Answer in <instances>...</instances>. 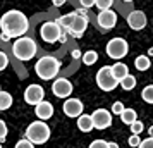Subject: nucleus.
Instances as JSON below:
<instances>
[{
	"mask_svg": "<svg viewBox=\"0 0 153 148\" xmlns=\"http://www.w3.org/2000/svg\"><path fill=\"white\" fill-rule=\"evenodd\" d=\"M29 28L28 17L21 10H7L0 17V29H2V40L9 42L10 38H19L24 36Z\"/></svg>",
	"mask_w": 153,
	"mask_h": 148,
	"instance_id": "obj_1",
	"label": "nucleus"
},
{
	"mask_svg": "<svg viewBox=\"0 0 153 148\" xmlns=\"http://www.w3.org/2000/svg\"><path fill=\"white\" fill-rule=\"evenodd\" d=\"M59 71H60V62H59V59H55L52 55L42 57L35 64V72L38 74V78L45 79V81L53 79L59 74Z\"/></svg>",
	"mask_w": 153,
	"mask_h": 148,
	"instance_id": "obj_2",
	"label": "nucleus"
},
{
	"mask_svg": "<svg viewBox=\"0 0 153 148\" xmlns=\"http://www.w3.org/2000/svg\"><path fill=\"white\" fill-rule=\"evenodd\" d=\"M36 50H38L36 42L33 38H29V36H19L14 42V45H12V54H14V57L19 59V60H22V62L31 60L36 55Z\"/></svg>",
	"mask_w": 153,
	"mask_h": 148,
	"instance_id": "obj_3",
	"label": "nucleus"
},
{
	"mask_svg": "<svg viewBox=\"0 0 153 148\" xmlns=\"http://www.w3.org/2000/svg\"><path fill=\"white\" fill-rule=\"evenodd\" d=\"M26 138L35 145H43L50 138V127L43 120H35L26 129Z\"/></svg>",
	"mask_w": 153,
	"mask_h": 148,
	"instance_id": "obj_4",
	"label": "nucleus"
},
{
	"mask_svg": "<svg viewBox=\"0 0 153 148\" xmlns=\"http://www.w3.org/2000/svg\"><path fill=\"white\" fill-rule=\"evenodd\" d=\"M97 85L100 90L103 91H114L115 88L119 86V79L114 76L112 72V67L108 65H103L102 69L97 72Z\"/></svg>",
	"mask_w": 153,
	"mask_h": 148,
	"instance_id": "obj_5",
	"label": "nucleus"
},
{
	"mask_svg": "<svg viewBox=\"0 0 153 148\" xmlns=\"http://www.w3.org/2000/svg\"><path fill=\"white\" fill-rule=\"evenodd\" d=\"M65 29H62V26L59 24L57 21H48V22H43L42 28H40V36H42L43 42L47 43H55L60 40V36Z\"/></svg>",
	"mask_w": 153,
	"mask_h": 148,
	"instance_id": "obj_6",
	"label": "nucleus"
},
{
	"mask_svg": "<svg viewBox=\"0 0 153 148\" xmlns=\"http://www.w3.org/2000/svg\"><path fill=\"white\" fill-rule=\"evenodd\" d=\"M127 52H129V45L126 42L124 38H112L110 42L107 43V55L114 59V60H120V59H124L127 55Z\"/></svg>",
	"mask_w": 153,
	"mask_h": 148,
	"instance_id": "obj_7",
	"label": "nucleus"
},
{
	"mask_svg": "<svg viewBox=\"0 0 153 148\" xmlns=\"http://www.w3.org/2000/svg\"><path fill=\"white\" fill-rule=\"evenodd\" d=\"M86 28H88V17L84 14H81V12H76V17L72 19V22L69 24V28L65 29V31L69 33V36L81 38L83 33L86 31Z\"/></svg>",
	"mask_w": 153,
	"mask_h": 148,
	"instance_id": "obj_8",
	"label": "nucleus"
},
{
	"mask_svg": "<svg viewBox=\"0 0 153 148\" xmlns=\"http://www.w3.org/2000/svg\"><path fill=\"white\" fill-rule=\"evenodd\" d=\"M91 119H93V124L97 129H107L112 126V114L105 109H97L91 114Z\"/></svg>",
	"mask_w": 153,
	"mask_h": 148,
	"instance_id": "obj_9",
	"label": "nucleus"
},
{
	"mask_svg": "<svg viewBox=\"0 0 153 148\" xmlns=\"http://www.w3.org/2000/svg\"><path fill=\"white\" fill-rule=\"evenodd\" d=\"M52 91H53V95L59 97V98H67L71 93H72V83L65 78H59V79L53 81Z\"/></svg>",
	"mask_w": 153,
	"mask_h": 148,
	"instance_id": "obj_10",
	"label": "nucleus"
},
{
	"mask_svg": "<svg viewBox=\"0 0 153 148\" xmlns=\"http://www.w3.org/2000/svg\"><path fill=\"white\" fill-rule=\"evenodd\" d=\"M43 97H45V91L40 85H29L24 91V100L29 105H38L43 100Z\"/></svg>",
	"mask_w": 153,
	"mask_h": 148,
	"instance_id": "obj_11",
	"label": "nucleus"
},
{
	"mask_svg": "<svg viewBox=\"0 0 153 148\" xmlns=\"http://www.w3.org/2000/svg\"><path fill=\"white\" fill-rule=\"evenodd\" d=\"M83 102L79 98H67L64 102L62 105V110L67 117H79L83 114Z\"/></svg>",
	"mask_w": 153,
	"mask_h": 148,
	"instance_id": "obj_12",
	"label": "nucleus"
},
{
	"mask_svg": "<svg viewBox=\"0 0 153 148\" xmlns=\"http://www.w3.org/2000/svg\"><path fill=\"white\" fill-rule=\"evenodd\" d=\"M97 21L100 24V28L112 29V28H115V24H117V14L112 9H105V10H100Z\"/></svg>",
	"mask_w": 153,
	"mask_h": 148,
	"instance_id": "obj_13",
	"label": "nucleus"
},
{
	"mask_svg": "<svg viewBox=\"0 0 153 148\" xmlns=\"http://www.w3.org/2000/svg\"><path fill=\"white\" fill-rule=\"evenodd\" d=\"M146 16L143 10H132L131 14L127 16V24H129V28L134 29V31H139V29H143L146 26Z\"/></svg>",
	"mask_w": 153,
	"mask_h": 148,
	"instance_id": "obj_14",
	"label": "nucleus"
},
{
	"mask_svg": "<svg viewBox=\"0 0 153 148\" xmlns=\"http://www.w3.org/2000/svg\"><path fill=\"white\" fill-rule=\"evenodd\" d=\"M35 114L38 119H50L52 115H53V105L50 103V102H45L42 100L38 105H35Z\"/></svg>",
	"mask_w": 153,
	"mask_h": 148,
	"instance_id": "obj_15",
	"label": "nucleus"
},
{
	"mask_svg": "<svg viewBox=\"0 0 153 148\" xmlns=\"http://www.w3.org/2000/svg\"><path fill=\"white\" fill-rule=\"evenodd\" d=\"M77 127H79L83 133H90L91 129L95 127L91 115H88V114H81V115L77 117Z\"/></svg>",
	"mask_w": 153,
	"mask_h": 148,
	"instance_id": "obj_16",
	"label": "nucleus"
},
{
	"mask_svg": "<svg viewBox=\"0 0 153 148\" xmlns=\"http://www.w3.org/2000/svg\"><path fill=\"white\" fill-rule=\"evenodd\" d=\"M112 72H114V76L119 79V83H120V79H124L127 74H129V69H127V65L122 62H115L112 65Z\"/></svg>",
	"mask_w": 153,
	"mask_h": 148,
	"instance_id": "obj_17",
	"label": "nucleus"
},
{
	"mask_svg": "<svg viewBox=\"0 0 153 148\" xmlns=\"http://www.w3.org/2000/svg\"><path fill=\"white\" fill-rule=\"evenodd\" d=\"M120 120H122L124 124H129V126H131L134 120H138L136 110H132V109H124V110H122V114H120Z\"/></svg>",
	"mask_w": 153,
	"mask_h": 148,
	"instance_id": "obj_18",
	"label": "nucleus"
},
{
	"mask_svg": "<svg viewBox=\"0 0 153 148\" xmlns=\"http://www.w3.org/2000/svg\"><path fill=\"white\" fill-rule=\"evenodd\" d=\"M134 67L138 71H148L152 67V62H150V57L146 55H139L136 57V60H134Z\"/></svg>",
	"mask_w": 153,
	"mask_h": 148,
	"instance_id": "obj_19",
	"label": "nucleus"
},
{
	"mask_svg": "<svg viewBox=\"0 0 153 148\" xmlns=\"http://www.w3.org/2000/svg\"><path fill=\"white\" fill-rule=\"evenodd\" d=\"M12 105V95L7 91H0V110H7Z\"/></svg>",
	"mask_w": 153,
	"mask_h": 148,
	"instance_id": "obj_20",
	"label": "nucleus"
},
{
	"mask_svg": "<svg viewBox=\"0 0 153 148\" xmlns=\"http://www.w3.org/2000/svg\"><path fill=\"white\" fill-rule=\"evenodd\" d=\"M119 85L122 86V90L129 91V90H132V88H136V78L131 76V74H127L124 79H120V83H119Z\"/></svg>",
	"mask_w": 153,
	"mask_h": 148,
	"instance_id": "obj_21",
	"label": "nucleus"
},
{
	"mask_svg": "<svg viewBox=\"0 0 153 148\" xmlns=\"http://www.w3.org/2000/svg\"><path fill=\"white\" fill-rule=\"evenodd\" d=\"M74 17H76V12H69V14H65V16H60V17H57L55 21L59 22L60 26H62V29H67Z\"/></svg>",
	"mask_w": 153,
	"mask_h": 148,
	"instance_id": "obj_22",
	"label": "nucleus"
},
{
	"mask_svg": "<svg viewBox=\"0 0 153 148\" xmlns=\"http://www.w3.org/2000/svg\"><path fill=\"white\" fill-rule=\"evenodd\" d=\"M97 60H98V54L95 52V50H88V52L83 55V64L84 65H93Z\"/></svg>",
	"mask_w": 153,
	"mask_h": 148,
	"instance_id": "obj_23",
	"label": "nucleus"
},
{
	"mask_svg": "<svg viewBox=\"0 0 153 148\" xmlns=\"http://www.w3.org/2000/svg\"><path fill=\"white\" fill-rule=\"evenodd\" d=\"M141 97H143V100L146 103H153V85L145 86L143 91H141Z\"/></svg>",
	"mask_w": 153,
	"mask_h": 148,
	"instance_id": "obj_24",
	"label": "nucleus"
},
{
	"mask_svg": "<svg viewBox=\"0 0 153 148\" xmlns=\"http://www.w3.org/2000/svg\"><path fill=\"white\" fill-rule=\"evenodd\" d=\"M112 4H114V0H95V5H97V9H100V10L110 9Z\"/></svg>",
	"mask_w": 153,
	"mask_h": 148,
	"instance_id": "obj_25",
	"label": "nucleus"
},
{
	"mask_svg": "<svg viewBox=\"0 0 153 148\" xmlns=\"http://www.w3.org/2000/svg\"><path fill=\"white\" fill-rule=\"evenodd\" d=\"M143 122H141V120H134V122H132L131 124V133L132 134H139L141 133V131H143Z\"/></svg>",
	"mask_w": 153,
	"mask_h": 148,
	"instance_id": "obj_26",
	"label": "nucleus"
},
{
	"mask_svg": "<svg viewBox=\"0 0 153 148\" xmlns=\"http://www.w3.org/2000/svg\"><path fill=\"white\" fill-rule=\"evenodd\" d=\"M16 148H35V143H31L28 138H24V140H19L16 143Z\"/></svg>",
	"mask_w": 153,
	"mask_h": 148,
	"instance_id": "obj_27",
	"label": "nucleus"
},
{
	"mask_svg": "<svg viewBox=\"0 0 153 148\" xmlns=\"http://www.w3.org/2000/svg\"><path fill=\"white\" fill-rule=\"evenodd\" d=\"M124 109H126V107H124V103H122V102H114V105H112V112L117 114V115H120Z\"/></svg>",
	"mask_w": 153,
	"mask_h": 148,
	"instance_id": "obj_28",
	"label": "nucleus"
},
{
	"mask_svg": "<svg viewBox=\"0 0 153 148\" xmlns=\"http://www.w3.org/2000/svg\"><path fill=\"white\" fill-rule=\"evenodd\" d=\"M7 64H9V57L5 52H0V71H4L5 67H7Z\"/></svg>",
	"mask_w": 153,
	"mask_h": 148,
	"instance_id": "obj_29",
	"label": "nucleus"
},
{
	"mask_svg": "<svg viewBox=\"0 0 153 148\" xmlns=\"http://www.w3.org/2000/svg\"><path fill=\"white\" fill-rule=\"evenodd\" d=\"M88 148H108V143L103 141V140H95Z\"/></svg>",
	"mask_w": 153,
	"mask_h": 148,
	"instance_id": "obj_30",
	"label": "nucleus"
},
{
	"mask_svg": "<svg viewBox=\"0 0 153 148\" xmlns=\"http://www.w3.org/2000/svg\"><path fill=\"white\" fill-rule=\"evenodd\" d=\"M127 143H129V147H139V143H141V140H139V134H132L131 138L127 140Z\"/></svg>",
	"mask_w": 153,
	"mask_h": 148,
	"instance_id": "obj_31",
	"label": "nucleus"
},
{
	"mask_svg": "<svg viewBox=\"0 0 153 148\" xmlns=\"http://www.w3.org/2000/svg\"><path fill=\"white\" fill-rule=\"evenodd\" d=\"M5 138H7V124L0 120V141H4Z\"/></svg>",
	"mask_w": 153,
	"mask_h": 148,
	"instance_id": "obj_32",
	"label": "nucleus"
},
{
	"mask_svg": "<svg viewBox=\"0 0 153 148\" xmlns=\"http://www.w3.org/2000/svg\"><path fill=\"white\" fill-rule=\"evenodd\" d=\"M138 148H153V138L150 136V138H146V140H143L141 143H139Z\"/></svg>",
	"mask_w": 153,
	"mask_h": 148,
	"instance_id": "obj_33",
	"label": "nucleus"
},
{
	"mask_svg": "<svg viewBox=\"0 0 153 148\" xmlns=\"http://www.w3.org/2000/svg\"><path fill=\"white\" fill-rule=\"evenodd\" d=\"M81 5H83L84 9H90L95 5V0H81Z\"/></svg>",
	"mask_w": 153,
	"mask_h": 148,
	"instance_id": "obj_34",
	"label": "nucleus"
},
{
	"mask_svg": "<svg viewBox=\"0 0 153 148\" xmlns=\"http://www.w3.org/2000/svg\"><path fill=\"white\" fill-rule=\"evenodd\" d=\"M64 4H65V0H53V5H55V7H60Z\"/></svg>",
	"mask_w": 153,
	"mask_h": 148,
	"instance_id": "obj_35",
	"label": "nucleus"
},
{
	"mask_svg": "<svg viewBox=\"0 0 153 148\" xmlns=\"http://www.w3.org/2000/svg\"><path fill=\"white\" fill-rule=\"evenodd\" d=\"M108 148H119V145L117 143H114V141H110V143H108Z\"/></svg>",
	"mask_w": 153,
	"mask_h": 148,
	"instance_id": "obj_36",
	"label": "nucleus"
},
{
	"mask_svg": "<svg viewBox=\"0 0 153 148\" xmlns=\"http://www.w3.org/2000/svg\"><path fill=\"white\" fill-rule=\"evenodd\" d=\"M150 136L153 138V126H150Z\"/></svg>",
	"mask_w": 153,
	"mask_h": 148,
	"instance_id": "obj_37",
	"label": "nucleus"
},
{
	"mask_svg": "<svg viewBox=\"0 0 153 148\" xmlns=\"http://www.w3.org/2000/svg\"><path fill=\"white\" fill-rule=\"evenodd\" d=\"M148 54H150V55H153V48H150V50H148Z\"/></svg>",
	"mask_w": 153,
	"mask_h": 148,
	"instance_id": "obj_38",
	"label": "nucleus"
},
{
	"mask_svg": "<svg viewBox=\"0 0 153 148\" xmlns=\"http://www.w3.org/2000/svg\"><path fill=\"white\" fill-rule=\"evenodd\" d=\"M124 2H132V0H124Z\"/></svg>",
	"mask_w": 153,
	"mask_h": 148,
	"instance_id": "obj_39",
	"label": "nucleus"
},
{
	"mask_svg": "<svg viewBox=\"0 0 153 148\" xmlns=\"http://www.w3.org/2000/svg\"><path fill=\"white\" fill-rule=\"evenodd\" d=\"M52 2H53V0H52Z\"/></svg>",
	"mask_w": 153,
	"mask_h": 148,
	"instance_id": "obj_40",
	"label": "nucleus"
},
{
	"mask_svg": "<svg viewBox=\"0 0 153 148\" xmlns=\"http://www.w3.org/2000/svg\"><path fill=\"white\" fill-rule=\"evenodd\" d=\"M0 148H2V147H0Z\"/></svg>",
	"mask_w": 153,
	"mask_h": 148,
	"instance_id": "obj_41",
	"label": "nucleus"
}]
</instances>
